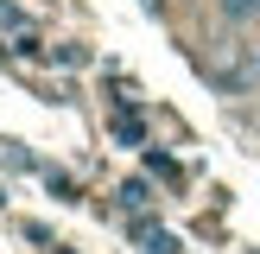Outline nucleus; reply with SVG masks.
<instances>
[{
	"label": "nucleus",
	"mask_w": 260,
	"mask_h": 254,
	"mask_svg": "<svg viewBox=\"0 0 260 254\" xmlns=\"http://www.w3.org/2000/svg\"><path fill=\"white\" fill-rule=\"evenodd\" d=\"M216 13H222L229 25H254L260 19V0H216Z\"/></svg>",
	"instance_id": "nucleus-1"
},
{
	"label": "nucleus",
	"mask_w": 260,
	"mask_h": 254,
	"mask_svg": "<svg viewBox=\"0 0 260 254\" xmlns=\"http://www.w3.org/2000/svg\"><path fill=\"white\" fill-rule=\"evenodd\" d=\"M121 203H127V210H152V190L140 184V178H127V184H121Z\"/></svg>",
	"instance_id": "nucleus-2"
},
{
	"label": "nucleus",
	"mask_w": 260,
	"mask_h": 254,
	"mask_svg": "<svg viewBox=\"0 0 260 254\" xmlns=\"http://www.w3.org/2000/svg\"><path fill=\"white\" fill-rule=\"evenodd\" d=\"M51 254H63V248H51Z\"/></svg>",
	"instance_id": "nucleus-3"
}]
</instances>
